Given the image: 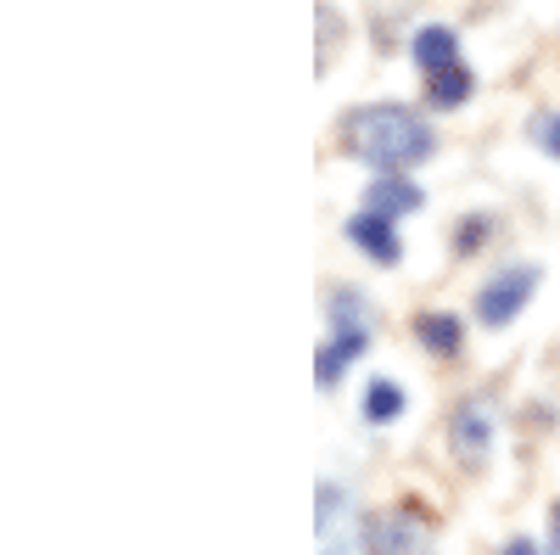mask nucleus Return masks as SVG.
I'll return each instance as SVG.
<instances>
[{"mask_svg": "<svg viewBox=\"0 0 560 555\" xmlns=\"http://www.w3.org/2000/svg\"><path fill=\"white\" fill-rule=\"evenodd\" d=\"M342 147H348L359 163H376L382 174H393V169H404V163L432 158L438 135H432V124L420 118L415 107H404V102H376V107H353V113L342 118Z\"/></svg>", "mask_w": 560, "mask_h": 555, "instance_id": "nucleus-1", "label": "nucleus"}, {"mask_svg": "<svg viewBox=\"0 0 560 555\" xmlns=\"http://www.w3.org/2000/svg\"><path fill=\"white\" fill-rule=\"evenodd\" d=\"M364 555H427L432 550V528L420 511H409V505H398V511H382L370 517L364 533H359Z\"/></svg>", "mask_w": 560, "mask_h": 555, "instance_id": "nucleus-2", "label": "nucleus"}, {"mask_svg": "<svg viewBox=\"0 0 560 555\" xmlns=\"http://www.w3.org/2000/svg\"><path fill=\"white\" fill-rule=\"evenodd\" d=\"M533 292H538V264H504L493 281L477 292V320L499 332V326H510V320L527 309Z\"/></svg>", "mask_w": 560, "mask_h": 555, "instance_id": "nucleus-3", "label": "nucleus"}, {"mask_svg": "<svg viewBox=\"0 0 560 555\" xmlns=\"http://www.w3.org/2000/svg\"><path fill=\"white\" fill-rule=\"evenodd\" d=\"M370 337H376V309H370V298H359V292L342 287L331 298V343L353 359V354L370 348Z\"/></svg>", "mask_w": 560, "mask_h": 555, "instance_id": "nucleus-4", "label": "nucleus"}, {"mask_svg": "<svg viewBox=\"0 0 560 555\" xmlns=\"http://www.w3.org/2000/svg\"><path fill=\"white\" fill-rule=\"evenodd\" d=\"M348 242H353L364 258H376L382 269H393V264L404 258V242H398L393 219H387V213H376V208H359V213L348 219Z\"/></svg>", "mask_w": 560, "mask_h": 555, "instance_id": "nucleus-5", "label": "nucleus"}, {"mask_svg": "<svg viewBox=\"0 0 560 555\" xmlns=\"http://www.w3.org/2000/svg\"><path fill=\"white\" fill-rule=\"evenodd\" d=\"M448 443H454V454L465 460V466H482L488 449H493V415H488V404H459L454 427H448Z\"/></svg>", "mask_w": 560, "mask_h": 555, "instance_id": "nucleus-6", "label": "nucleus"}, {"mask_svg": "<svg viewBox=\"0 0 560 555\" xmlns=\"http://www.w3.org/2000/svg\"><path fill=\"white\" fill-rule=\"evenodd\" d=\"M420 203H427V192H420L415 180H404L398 169L393 174H376L364 185V208H376V213H387V219H404V213H415Z\"/></svg>", "mask_w": 560, "mask_h": 555, "instance_id": "nucleus-7", "label": "nucleus"}, {"mask_svg": "<svg viewBox=\"0 0 560 555\" xmlns=\"http://www.w3.org/2000/svg\"><path fill=\"white\" fill-rule=\"evenodd\" d=\"M409 57H415L420 73H443L448 62H459V39H454V28L432 23V28H420V34L409 39Z\"/></svg>", "mask_w": 560, "mask_h": 555, "instance_id": "nucleus-8", "label": "nucleus"}, {"mask_svg": "<svg viewBox=\"0 0 560 555\" xmlns=\"http://www.w3.org/2000/svg\"><path fill=\"white\" fill-rule=\"evenodd\" d=\"M415 337L427 343L438 359H454V354L465 348V320H459V314H443V309L415 314Z\"/></svg>", "mask_w": 560, "mask_h": 555, "instance_id": "nucleus-9", "label": "nucleus"}, {"mask_svg": "<svg viewBox=\"0 0 560 555\" xmlns=\"http://www.w3.org/2000/svg\"><path fill=\"white\" fill-rule=\"evenodd\" d=\"M471 90H477V73L471 68H465V62H448L443 73H427V102L432 107H465V102H471Z\"/></svg>", "mask_w": 560, "mask_h": 555, "instance_id": "nucleus-10", "label": "nucleus"}, {"mask_svg": "<svg viewBox=\"0 0 560 555\" xmlns=\"http://www.w3.org/2000/svg\"><path fill=\"white\" fill-rule=\"evenodd\" d=\"M314 511H319V544H342L348 533V488L342 483H319L314 488Z\"/></svg>", "mask_w": 560, "mask_h": 555, "instance_id": "nucleus-11", "label": "nucleus"}, {"mask_svg": "<svg viewBox=\"0 0 560 555\" xmlns=\"http://www.w3.org/2000/svg\"><path fill=\"white\" fill-rule=\"evenodd\" d=\"M359 409H364V421H370V427H387V421H398V415H404V388L387 382V377H376V382L364 388Z\"/></svg>", "mask_w": 560, "mask_h": 555, "instance_id": "nucleus-12", "label": "nucleus"}, {"mask_svg": "<svg viewBox=\"0 0 560 555\" xmlns=\"http://www.w3.org/2000/svg\"><path fill=\"white\" fill-rule=\"evenodd\" d=\"M342 365H348V354H342L337 343H325V348L314 354V382H319V388H337V382H342Z\"/></svg>", "mask_w": 560, "mask_h": 555, "instance_id": "nucleus-13", "label": "nucleus"}, {"mask_svg": "<svg viewBox=\"0 0 560 555\" xmlns=\"http://www.w3.org/2000/svg\"><path fill=\"white\" fill-rule=\"evenodd\" d=\"M533 141L560 163V113H538V118H533Z\"/></svg>", "mask_w": 560, "mask_h": 555, "instance_id": "nucleus-14", "label": "nucleus"}, {"mask_svg": "<svg viewBox=\"0 0 560 555\" xmlns=\"http://www.w3.org/2000/svg\"><path fill=\"white\" fill-rule=\"evenodd\" d=\"M482 236H488V219H471V224H465V230H459L454 242H459V253H471V247H477Z\"/></svg>", "mask_w": 560, "mask_h": 555, "instance_id": "nucleus-15", "label": "nucleus"}, {"mask_svg": "<svg viewBox=\"0 0 560 555\" xmlns=\"http://www.w3.org/2000/svg\"><path fill=\"white\" fill-rule=\"evenodd\" d=\"M504 555H538V544H533V539H510Z\"/></svg>", "mask_w": 560, "mask_h": 555, "instance_id": "nucleus-16", "label": "nucleus"}, {"mask_svg": "<svg viewBox=\"0 0 560 555\" xmlns=\"http://www.w3.org/2000/svg\"><path fill=\"white\" fill-rule=\"evenodd\" d=\"M549 555H560V505H555V522H549Z\"/></svg>", "mask_w": 560, "mask_h": 555, "instance_id": "nucleus-17", "label": "nucleus"}, {"mask_svg": "<svg viewBox=\"0 0 560 555\" xmlns=\"http://www.w3.org/2000/svg\"><path fill=\"white\" fill-rule=\"evenodd\" d=\"M319 555H342V544H325V550H319Z\"/></svg>", "mask_w": 560, "mask_h": 555, "instance_id": "nucleus-18", "label": "nucleus"}]
</instances>
